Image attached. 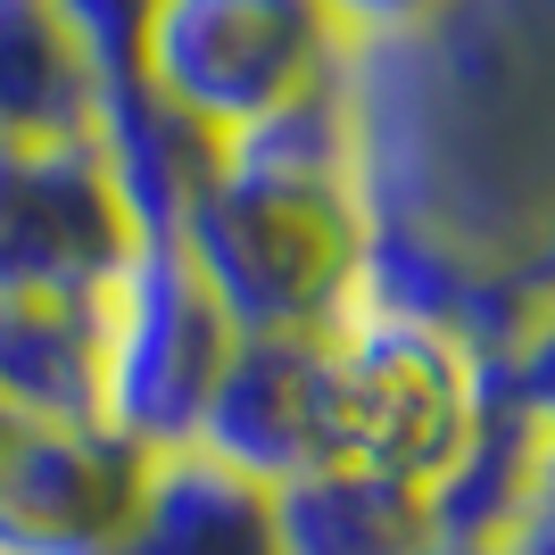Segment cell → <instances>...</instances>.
Returning <instances> with one entry per match:
<instances>
[{
    "mask_svg": "<svg viewBox=\"0 0 555 555\" xmlns=\"http://www.w3.org/2000/svg\"><path fill=\"white\" fill-rule=\"evenodd\" d=\"M0 415L100 423V299L0 291Z\"/></svg>",
    "mask_w": 555,
    "mask_h": 555,
    "instance_id": "cell-10",
    "label": "cell"
},
{
    "mask_svg": "<svg viewBox=\"0 0 555 555\" xmlns=\"http://www.w3.org/2000/svg\"><path fill=\"white\" fill-rule=\"evenodd\" d=\"M506 555H555V431H547V456H539L531 506H522V522L506 531Z\"/></svg>",
    "mask_w": 555,
    "mask_h": 555,
    "instance_id": "cell-16",
    "label": "cell"
},
{
    "mask_svg": "<svg viewBox=\"0 0 555 555\" xmlns=\"http://www.w3.org/2000/svg\"><path fill=\"white\" fill-rule=\"evenodd\" d=\"M539 456H547V431L531 415H514L506 398L481 390V415L464 431V448L448 456V473L423 489L431 506V539H464V547H506V531L531 506Z\"/></svg>",
    "mask_w": 555,
    "mask_h": 555,
    "instance_id": "cell-12",
    "label": "cell"
},
{
    "mask_svg": "<svg viewBox=\"0 0 555 555\" xmlns=\"http://www.w3.org/2000/svg\"><path fill=\"white\" fill-rule=\"evenodd\" d=\"M133 257V224L92 133L0 141V291L100 299L108 274Z\"/></svg>",
    "mask_w": 555,
    "mask_h": 555,
    "instance_id": "cell-5",
    "label": "cell"
},
{
    "mask_svg": "<svg viewBox=\"0 0 555 555\" xmlns=\"http://www.w3.org/2000/svg\"><path fill=\"white\" fill-rule=\"evenodd\" d=\"M514 266H522V282L539 291V307H555V216L522 241V249H514Z\"/></svg>",
    "mask_w": 555,
    "mask_h": 555,
    "instance_id": "cell-17",
    "label": "cell"
},
{
    "mask_svg": "<svg viewBox=\"0 0 555 555\" xmlns=\"http://www.w3.org/2000/svg\"><path fill=\"white\" fill-rule=\"evenodd\" d=\"M332 25H340L348 42H398V34H423V25H440L456 0H324Z\"/></svg>",
    "mask_w": 555,
    "mask_h": 555,
    "instance_id": "cell-15",
    "label": "cell"
},
{
    "mask_svg": "<svg viewBox=\"0 0 555 555\" xmlns=\"http://www.w3.org/2000/svg\"><path fill=\"white\" fill-rule=\"evenodd\" d=\"M216 464L249 481H291L332 464L324 440V332H241L216 373V398L199 415V440Z\"/></svg>",
    "mask_w": 555,
    "mask_h": 555,
    "instance_id": "cell-7",
    "label": "cell"
},
{
    "mask_svg": "<svg viewBox=\"0 0 555 555\" xmlns=\"http://www.w3.org/2000/svg\"><path fill=\"white\" fill-rule=\"evenodd\" d=\"M340 59L348 34L324 0H150L133 75L224 141L324 83Z\"/></svg>",
    "mask_w": 555,
    "mask_h": 555,
    "instance_id": "cell-4",
    "label": "cell"
},
{
    "mask_svg": "<svg viewBox=\"0 0 555 555\" xmlns=\"http://www.w3.org/2000/svg\"><path fill=\"white\" fill-rule=\"evenodd\" d=\"M175 241L216 291L232 332H324L357 299L365 199L307 183H257V175L216 166Z\"/></svg>",
    "mask_w": 555,
    "mask_h": 555,
    "instance_id": "cell-1",
    "label": "cell"
},
{
    "mask_svg": "<svg viewBox=\"0 0 555 555\" xmlns=\"http://www.w3.org/2000/svg\"><path fill=\"white\" fill-rule=\"evenodd\" d=\"M116 555H282L274 489L216 464L208 448H158Z\"/></svg>",
    "mask_w": 555,
    "mask_h": 555,
    "instance_id": "cell-9",
    "label": "cell"
},
{
    "mask_svg": "<svg viewBox=\"0 0 555 555\" xmlns=\"http://www.w3.org/2000/svg\"><path fill=\"white\" fill-rule=\"evenodd\" d=\"M481 415V365L448 332L382 315V307H340L324 324V440L332 464H365L382 481L431 489L448 456L464 448Z\"/></svg>",
    "mask_w": 555,
    "mask_h": 555,
    "instance_id": "cell-2",
    "label": "cell"
},
{
    "mask_svg": "<svg viewBox=\"0 0 555 555\" xmlns=\"http://www.w3.org/2000/svg\"><path fill=\"white\" fill-rule=\"evenodd\" d=\"M100 75L75 50L59 0H0V141L92 133Z\"/></svg>",
    "mask_w": 555,
    "mask_h": 555,
    "instance_id": "cell-13",
    "label": "cell"
},
{
    "mask_svg": "<svg viewBox=\"0 0 555 555\" xmlns=\"http://www.w3.org/2000/svg\"><path fill=\"white\" fill-rule=\"evenodd\" d=\"M481 390L506 398L514 415H531L539 431H555V307H531V324L481 365Z\"/></svg>",
    "mask_w": 555,
    "mask_h": 555,
    "instance_id": "cell-14",
    "label": "cell"
},
{
    "mask_svg": "<svg viewBox=\"0 0 555 555\" xmlns=\"http://www.w3.org/2000/svg\"><path fill=\"white\" fill-rule=\"evenodd\" d=\"M423 555H506V547H464V539H431Z\"/></svg>",
    "mask_w": 555,
    "mask_h": 555,
    "instance_id": "cell-18",
    "label": "cell"
},
{
    "mask_svg": "<svg viewBox=\"0 0 555 555\" xmlns=\"http://www.w3.org/2000/svg\"><path fill=\"white\" fill-rule=\"evenodd\" d=\"M9 440H17V423H9V415H0V456H9Z\"/></svg>",
    "mask_w": 555,
    "mask_h": 555,
    "instance_id": "cell-19",
    "label": "cell"
},
{
    "mask_svg": "<svg viewBox=\"0 0 555 555\" xmlns=\"http://www.w3.org/2000/svg\"><path fill=\"white\" fill-rule=\"evenodd\" d=\"M274 531L282 555H423L431 506L423 489L382 481L365 464H315L274 481Z\"/></svg>",
    "mask_w": 555,
    "mask_h": 555,
    "instance_id": "cell-11",
    "label": "cell"
},
{
    "mask_svg": "<svg viewBox=\"0 0 555 555\" xmlns=\"http://www.w3.org/2000/svg\"><path fill=\"white\" fill-rule=\"evenodd\" d=\"M150 448L108 423H17L0 456V555H116Z\"/></svg>",
    "mask_w": 555,
    "mask_h": 555,
    "instance_id": "cell-6",
    "label": "cell"
},
{
    "mask_svg": "<svg viewBox=\"0 0 555 555\" xmlns=\"http://www.w3.org/2000/svg\"><path fill=\"white\" fill-rule=\"evenodd\" d=\"M92 150L116 183V208L133 241H175L191 199L216 175V133L191 125L175 100H158L141 75H100L92 92Z\"/></svg>",
    "mask_w": 555,
    "mask_h": 555,
    "instance_id": "cell-8",
    "label": "cell"
},
{
    "mask_svg": "<svg viewBox=\"0 0 555 555\" xmlns=\"http://www.w3.org/2000/svg\"><path fill=\"white\" fill-rule=\"evenodd\" d=\"M232 340L241 332L224 324L183 241H133L100 291V423L150 456L191 448Z\"/></svg>",
    "mask_w": 555,
    "mask_h": 555,
    "instance_id": "cell-3",
    "label": "cell"
}]
</instances>
